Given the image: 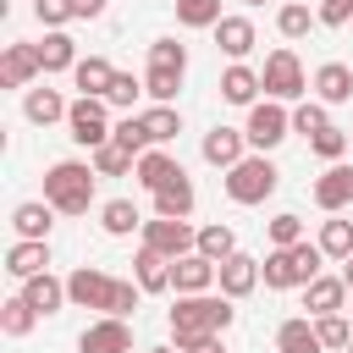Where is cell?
I'll use <instances>...</instances> for the list:
<instances>
[{"instance_id":"cell-33","label":"cell","mask_w":353,"mask_h":353,"mask_svg":"<svg viewBox=\"0 0 353 353\" xmlns=\"http://www.w3.org/2000/svg\"><path fill=\"white\" fill-rule=\"evenodd\" d=\"M149 72H171V77H182V72H188V44H176V39H154V44H149Z\"/></svg>"},{"instance_id":"cell-27","label":"cell","mask_w":353,"mask_h":353,"mask_svg":"<svg viewBox=\"0 0 353 353\" xmlns=\"http://www.w3.org/2000/svg\"><path fill=\"white\" fill-rule=\"evenodd\" d=\"M132 276H138V287H143V292H165V287H171V259H165V254H154V248H138Z\"/></svg>"},{"instance_id":"cell-44","label":"cell","mask_w":353,"mask_h":353,"mask_svg":"<svg viewBox=\"0 0 353 353\" xmlns=\"http://www.w3.org/2000/svg\"><path fill=\"white\" fill-rule=\"evenodd\" d=\"M292 243H303V221H298L292 210H281V215L270 221V248H292Z\"/></svg>"},{"instance_id":"cell-48","label":"cell","mask_w":353,"mask_h":353,"mask_svg":"<svg viewBox=\"0 0 353 353\" xmlns=\"http://www.w3.org/2000/svg\"><path fill=\"white\" fill-rule=\"evenodd\" d=\"M182 353H226V342H221V331H210V336H193Z\"/></svg>"},{"instance_id":"cell-46","label":"cell","mask_w":353,"mask_h":353,"mask_svg":"<svg viewBox=\"0 0 353 353\" xmlns=\"http://www.w3.org/2000/svg\"><path fill=\"white\" fill-rule=\"evenodd\" d=\"M33 17H39L50 33H61V28L72 22V0H33Z\"/></svg>"},{"instance_id":"cell-17","label":"cell","mask_w":353,"mask_h":353,"mask_svg":"<svg viewBox=\"0 0 353 353\" xmlns=\"http://www.w3.org/2000/svg\"><path fill=\"white\" fill-rule=\"evenodd\" d=\"M243 149H248V138H243L237 127H210V132H204V160L221 165V171H232V165L243 160Z\"/></svg>"},{"instance_id":"cell-2","label":"cell","mask_w":353,"mask_h":353,"mask_svg":"<svg viewBox=\"0 0 353 353\" xmlns=\"http://www.w3.org/2000/svg\"><path fill=\"white\" fill-rule=\"evenodd\" d=\"M94 165H83V160H55L50 171H44V204L55 210V215H88V204H94Z\"/></svg>"},{"instance_id":"cell-19","label":"cell","mask_w":353,"mask_h":353,"mask_svg":"<svg viewBox=\"0 0 353 353\" xmlns=\"http://www.w3.org/2000/svg\"><path fill=\"white\" fill-rule=\"evenodd\" d=\"M342 298H347V281L342 276H314L303 287V309L320 320V314H342Z\"/></svg>"},{"instance_id":"cell-15","label":"cell","mask_w":353,"mask_h":353,"mask_svg":"<svg viewBox=\"0 0 353 353\" xmlns=\"http://www.w3.org/2000/svg\"><path fill=\"white\" fill-rule=\"evenodd\" d=\"M193 199H199V193H193V176L176 171V176L154 193V215H165V221H188V215H193Z\"/></svg>"},{"instance_id":"cell-52","label":"cell","mask_w":353,"mask_h":353,"mask_svg":"<svg viewBox=\"0 0 353 353\" xmlns=\"http://www.w3.org/2000/svg\"><path fill=\"white\" fill-rule=\"evenodd\" d=\"M248 6H265V0H248Z\"/></svg>"},{"instance_id":"cell-49","label":"cell","mask_w":353,"mask_h":353,"mask_svg":"<svg viewBox=\"0 0 353 353\" xmlns=\"http://www.w3.org/2000/svg\"><path fill=\"white\" fill-rule=\"evenodd\" d=\"M72 17H83V22L88 17H105V0H72Z\"/></svg>"},{"instance_id":"cell-6","label":"cell","mask_w":353,"mask_h":353,"mask_svg":"<svg viewBox=\"0 0 353 353\" xmlns=\"http://www.w3.org/2000/svg\"><path fill=\"white\" fill-rule=\"evenodd\" d=\"M292 132V110L281 105V99H259V105H248V121H243V138L259 149V154H270L281 138Z\"/></svg>"},{"instance_id":"cell-20","label":"cell","mask_w":353,"mask_h":353,"mask_svg":"<svg viewBox=\"0 0 353 353\" xmlns=\"http://www.w3.org/2000/svg\"><path fill=\"white\" fill-rule=\"evenodd\" d=\"M215 44H221V55L243 61V55L259 44V33H254V22H248V17H221V22H215Z\"/></svg>"},{"instance_id":"cell-9","label":"cell","mask_w":353,"mask_h":353,"mask_svg":"<svg viewBox=\"0 0 353 353\" xmlns=\"http://www.w3.org/2000/svg\"><path fill=\"white\" fill-rule=\"evenodd\" d=\"M143 248H154V254H165V259H182V254L199 248V232H193L188 221L154 215V221H143Z\"/></svg>"},{"instance_id":"cell-37","label":"cell","mask_w":353,"mask_h":353,"mask_svg":"<svg viewBox=\"0 0 353 353\" xmlns=\"http://www.w3.org/2000/svg\"><path fill=\"white\" fill-rule=\"evenodd\" d=\"M320 254L325 259H347L353 254V221H325L320 226Z\"/></svg>"},{"instance_id":"cell-41","label":"cell","mask_w":353,"mask_h":353,"mask_svg":"<svg viewBox=\"0 0 353 353\" xmlns=\"http://www.w3.org/2000/svg\"><path fill=\"white\" fill-rule=\"evenodd\" d=\"M314 336H320V347H347V342H353V325H347L342 314H320V320H314Z\"/></svg>"},{"instance_id":"cell-7","label":"cell","mask_w":353,"mask_h":353,"mask_svg":"<svg viewBox=\"0 0 353 353\" xmlns=\"http://www.w3.org/2000/svg\"><path fill=\"white\" fill-rule=\"evenodd\" d=\"M259 83H265V94H270V99H298V94L309 88V77H303V61H298L292 50H270V55H265V72H259Z\"/></svg>"},{"instance_id":"cell-22","label":"cell","mask_w":353,"mask_h":353,"mask_svg":"<svg viewBox=\"0 0 353 353\" xmlns=\"http://www.w3.org/2000/svg\"><path fill=\"white\" fill-rule=\"evenodd\" d=\"M22 298L39 309V320H44V314H61V309L72 303V298H66V281H55L50 270H44V276H33V281H22Z\"/></svg>"},{"instance_id":"cell-3","label":"cell","mask_w":353,"mask_h":353,"mask_svg":"<svg viewBox=\"0 0 353 353\" xmlns=\"http://www.w3.org/2000/svg\"><path fill=\"white\" fill-rule=\"evenodd\" d=\"M320 243H292V248H270L265 259H259V281L270 287V292H287V287H309L314 276H320Z\"/></svg>"},{"instance_id":"cell-4","label":"cell","mask_w":353,"mask_h":353,"mask_svg":"<svg viewBox=\"0 0 353 353\" xmlns=\"http://www.w3.org/2000/svg\"><path fill=\"white\" fill-rule=\"evenodd\" d=\"M276 188H281V171H276L265 154H243V160L226 171V199H232V204H265Z\"/></svg>"},{"instance_id":"cell-38","label":"cell","mask_w":353,"mask_h":353,"mask_svg":"<svg viewBox=\"0 0 353 353\" xmlns=\"http://www.w3.org/2000/svg\"><path fill=\"white\" fill-rule=\"evenodd\" d=\"M176 22L182 28H215L221 22V0H176Z\"/></svg>"},{"instance_id":"cell-31","label":"cell","mask_w":353,"mask_h":353,"mask_svg":"<svg viewBox=\"0 0 353 353\" xmlns=\"http://www.w3.org/2000/svg\"><path fill=\"white\" fill-rule=\"evenodd\" d=\"M199 254H204L210 265L232 259V254H237V237H232V226H226V221H210V226H199Z\"/></svg>"},{"instance_id":"cell-42","label":"cell","mask_w":353,"mask_h":353,"mask_svg":"<svg viewBox=\"0 0 353 353\" xmlns=\"http://www.w3.org/2000/svg\"><path fill=\"white\" fill-rule=\"evenodd\" d=\"M325 127H331V116H325V105H314V99H309V105H298V110H292V132H303V138H314V132H325Z\"/></svg>"},{"instance_id":"cell-10","label":"cell","mask_w":353,"mask_h":353,"mask_svg":"<svg viewBox=\"0 0 353 353\" xmlns=\"http://www.w3.org/2000/svg\"><path fill=\"white\" fill-rule=\"evenodd\" d=\"M171 287H176V298H193V292H210L215 287V265L193 248V254H182V259H171Z\"/></svg>"},{"instance_id":"cell-8","label":"cell","mask_w":353,"mask_h":353,"mask_svg":"<svg viewBox=\"0 0 353 353\" xmlns=\"http://www.w3.org/2000/svg\"><path fill=\"white\" fill-rule=\"evenodd\" d=\"M66 298H72L77 309H99V314H110L116 276H105V270H94V265H77V270L66 276Z\"/></svg>"},{"instance_id":"cell-16","label":"cell","mask_w":353,"mask_h":353,"mask_svg":"<svg viewBox=\"0 0 353 353\" xmlns=\"http://www.w3.org/2000/svg\"><path fill=\"white\" fill-rule=\"evenodd\" d=\"M50 226H55V210L39 204V199H28V204L11 210V232H17L22 243H50Z\"/></svg>"},{"instance_id":"cell-23","label":"cell","mask_w":353,"mask_h":353,"mask_svg":"<svg viewBox=\"0 0 353 353\" xmlns=\"http://www.w3.org/2000/svg\"><path fill=\"white\" fill-rule=\"evenodd\" d=\"M72 83H77L88 99H105V94H110V83H116V66H110L105 55H88V61H77V66H72Z\"/></svg>"},{"instance_id":"cell-36","label":"cell","mask_w":353,"mask_h":353,"mask_svg":"<svg viewBox=\"0 0 353 353\" xmlns=\"http://www.w3.org/2000/svg\"><path fill=\"white\" fill-rule=\"evenodd\" d=\"M110 143H121L127 154H149V149H154V143H149L143 116H121V121H116V132H110Z\"/></svg>"},{"instance_id":"cell-47","label":"cell","mask_w":353,"mask_h":353,"mask_svg":"<svg viewBox=\"0 0 353 353\" xmlns=\"http://www.w3.org/2000/svg\"><path fill=\"white\" fill-rule=\"evenodd\" d=\"M325 28H347L353 22V0H320V11H314Z\"/></svg>"},{"instance_id":"cell-13","label":"cell","mask_w":353,"mask_h":353,"mask_svg":"<svg viewBox=\"0 0 353 353\" xmlns=\"http://www.w3.org/2000/svg\"><path fill=\"white\" fill-rule=\"evenodd\" d=\"M127 347H132V331H127V320H116V314L94 320V325L77 336V353H127Z\"/></svg>"},{"instance_id":"cell-18","label":"cell","mask_w":353,"mask_h":353,"mask_svg":"<svg viewBox=\"0 0 353 353\" xmlns=\"http://www.w3.org/2000/svg\"><path fill=\"white\" fill-rule=\"evenodd\" d=\"M6 270L17 276V281H33V276H44L50 270V243H11L6 248Z\"/></svg>"},{"instance_id":"cell-12","label":"cell","mask_w":353,"mask_h":353,"mask_svg":"<svg viewBox=\"0 0 353 353\" xmlns=\"http://www.w3.org/2000/svg\"><path fill=\"white\" fill-rule=\"evenodd\" d=\"M314 204L325 210V215H336V210H347L353 204V165H325L320 171V182H314Z\"/></svg>"},{"instance_id":"cell-11","label":"cell","mask_w":353,"mask_h":353,"mask_svg":"<svg viewBox=\"0 0 353 353\" xmlns=\"http://www.w3.org/2000/svg\"><path fill=\"white\" fill-rule=\"evenodd\" d=\"M215 281H221V298H248L254 287H259V259H248V254H232V259H221L215 265Z\"/></svg>"},{"instance_id":"cell-25","label":"cell","mask_w":353,"mask_h":353,"mask_svg":"<svg viewBox=\"0 0 353 353\" xmlns=\"http://www.w3.org/2000/svg\"><path fill=\"white\" fill-rule=\"evenodd\" d=\"M314 94H320L325 105H342V99H353V72H347L342 61H325V66L314 72Z\"/></svg>"},{"instance_id":"cell-1","label":"cell","mask_w":353,"mask_h":353,"mask_svg":"<svg viewBox=\"0 0 353 353\" xmlns=\"http://www.w3.org/2000/svg\"><path fill=\"white\" fill-rule=\"evenodd\" d=\"M237 320L232 298H210V292H193V298H176L171 309V347H188L193 336H210V331H226Z\"/></svg>"},{"instance_id":"cell-39","label":"cell","mask_w":353,"mask_h":353,"mask_svg":"<svg viewBox=\"0 0 353 353\" xmlns=\"http://www.w3.org/2000/svg\"><path fill=\"white\" fill-rule=\"evenodd\" d=\"M314 22H320V17H314L309 6H281V11H276V28H281V39H303Z\"/></svg>"},{"instance_id":"cell-35","label":"cell","mask_w":353,"mask_h":353,"mask_svg":"<svg viewBox=\"0 0 353 353\" xmlns=\"http://www.w3.org/2000/svg\"><path fill=\"white\" fill-rule=\"evenodd\" d=\"M33 320H39V309H33L22 292L0 303V331H6V336H28V331H33Z\"/></svg>"},{"instance_id":"cell-26","label":"cell","mask_w":353,"mask_h":353,"mask_svg":"<svg viewBox=\"0 0 353 353\" xmlns=\"http://www.w3.org/2000/svg\"><path fill=\"white\" fill-rule=\"evenodd\" d=\"M176 171H182V165H176V160H171L165 149H149V154H138V171H132V176H138V188L160 193V188H165V182H171Z\"/></svg>"},{"instance_id":"cell-30","label":"cell","mask_w":353,"mask_h":353,"mask_svg":"<svg viewBox=\"0 0 353 353\" xmlns=\"http://www.w3.org/2000/svg\"><path fill=\"white\" fill-rule=\"evenodd\" d=\"M99 226H105V237H127V232H143V215H138V204L110 199V204L99 210Z\"/></svg>"},{"instance_id":"cell-28","label":"cell","mask_w":353,"mask_h":353,"mask_svg":"<svg viewBox=\"0 0 353 353\" xmlns=\"http://www.w3.org/2000/svg\"><path fill=\"white\" fill-rule=\"evenodd\" d=\"M276 353H325L320 336H314V325H309V314L281 320V331H276Z\"/></svg>"},{"instance_id":"cell-43","label":"cell","mask_w":353,"mask_h":353,"mask_svg":"<svg viewBox=\"0 0 353 353\" xmlns=\"http://www.w3.org/2000/svg\"><path fill=\"white\" fill-rule=\"evenodd\" d=\"M309 149H314L320 160H331V165H336V160L347 154V132H342V127H325V132H314V138H309Z\"/></svg>"},{"instance_id":"cell-50","label":"cell","mask_w":353,"mask_h":353,"mask_svg":"<svg viewBox=\"0 0 353 353\" xmlns=\"http://www.w3.org/2000/svg\"><path fill=\"white\" fill-rule=\"evenodd\" d=\"M342 281H347V292H353V254L342 259Z\"/></svg>"},{"instance_id":"cell-45","label":"cell","mask_w":353,"mask_h":353,"mask_svg":"<svg viewBox=\"0 0 353 353\" xmlns=\"http://www.w3.org/2000/svg\"><path fill=\"white\" fill-rule=\"evenodd\" d=\"M176 88H182V77H171V72H143V94H149L154 105H171Z\"/></svg>"},{"instance_id":"cell-24","label":"cell","mask_w":353,"mask_h":353,"mask_svg":"<svg viewBox=\"0 0 353 353\" xmlns=\"http://www.w3.org/2000/svg\"><path fill=\"white\" fill-rule=\"evenodd\" d=\"M66 99L55 94V88H28V99H22V116L33 121V127H50V121H66Z\"/></svg>"},{"instance_id":"cell-29","label":"cell","mask_w":353,"mask_h":353,"mask_svg":"<svg viewBox=\"0 0 353 353\" xmlns=\"http://www.w3.org/2000/svg\"><path fill=\"white\" fill-rule=\"evenodd\" d=\"M33 50H39V66L44 72H72L77 66V44L66 33H44V44H33Z\"/></svg>"},{"instance_id":"cell-34","label":"cell","mask_w":353,"mask_h":353,"mask_svg":"<svg viewBox=\"0 0 353 353\" xmlns=\"http://www.w3.org/2000/svg\"><path fill=\"white\" fill-rule=\"evenodd\" d=\"M88 165H94L99 176H132V171H138V154H127L121 143H99Z\"/></svg>"},{"instance_id":"cell-51","label":"cell","mask_w":353,"mask_h":353,"mask_svg":"<svg viewBox=\"0 0 353 353\" xmlns=\"http://www.w3.org/2000/svg\"><path fill=\"white\" fill-rule=\"evenodd\" d=\"M149 353H182V347H149Z\"/></svg>"},{"instance_id":"cell-14","label":"cell","mask_w":353,"mask_h":353,"mask_svg":"<svg viewBox=\"0 0 353 353\" xmlns=\"http://www.w3.org/2000/svg\"><path fill=\"white\" fill-rule=\"evenodd\" d=\"M39 72L44 66H39V50L33 44H6V55H0V88H28Z\"/></svg>"},{"instance_id":"cell-21","label":"cell","mask_w":353,"mask_h":353,"mask_svg":"<svg viewBox=\"0 0 353 353\" xmlns=\"http://www.w3.org/2000/svg\"><path fill=\"white\" fill-rule=\"evenodd\" d=\"M259 88H265V83H259V72H254V66H243V61H232V66L221 72V99H226V105H259V99H254Z\"/></svg>"},{"instance_id":"cell-53","label":"cell","mask_w":353,"mask_h":353,"mask_svg":"<svg viewBox=\"0 0 353 353\" xmlns=\"http://www.w3.org/2000/svg\"><path fill=\"white\" fill-rule=\"evenodd\" d=\"M347 353H353V342H347Z\"/></svg>"},{"instance_id":"cell-5","label":"cell","mask_w":353,"mask_h":353,"mask_svg":"<svg viewBox=\"0 0 353 353\" xmlns=\"http://www.w3.org/2000/svg\"><path fill=\"white\" fill-rule=\"evenodd\" d=\"M66 127H72V143H83L88 154H94L99 143H110V132H116V121H110V105H105V99H88V94H77V99H72V110H66Z\"/></svg>"},{"instance_id":"cell-32","label":"cell","mask_w":353,"mask_h":353,"mask_svg":"<svg viewBox=\"0 0 353 353\" xmlns=\"http://www.w3.org/2000/svg\"><path fill=\"white\" fill-rule=\"evenodd\" d=\"M143 127H149V143L165 149V143L182 132V110H176V105H154V110H143Z\"/></svg>"},{"instance_id":"cell-40","label":"cell","mask_w":353,"mask_h":353,"mask_svg":"<svg viewBox=\"0 0 353 353\" xmlns=\"http://www.w3.org/2000/svg\"><path fill=\"white\" fill-rule=\"evenodd\" d=\"M138 94H143V77H132V72H116V83H110V94H105V105H116V110H127V116H132V105H138Z\"/></svg>"}]
</instances>
